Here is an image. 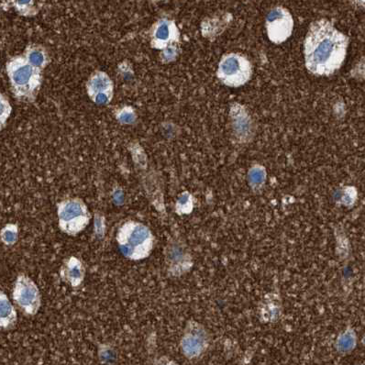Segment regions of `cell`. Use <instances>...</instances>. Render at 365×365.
I'll return each mask as SVG.
<instances>
[{"instance_id": "cell-1", "label": "cell", "mask_w": 365, "mask_h": 365, "mask_svg": "<svg viewBox=\"0 0 365 365\" xmlns=\"http://www.w3.org/2000/svg\"><path fill=\"white\" fill-rule=\"evenodd\" d=\"M349 39L327 20L310 25L304 43L307 69L316 76H331L344 63Z\"/></svg>"}, {"instance_id": "cell-2", "label": "cell", "mask_w": 365, "mask_h": 365, "mask_svg": "<svg viewBox=\"0 0 365 365\" xmlns=\"http://www.w3.org/2000/svg\"><path fill=\"white\" fill-rule=\"evenodd\" d=\"M118 247L125 257L142 260L148 257L153 246V236L143 224L128 222L118 230Z\"/></svg>"}, {"instance_id": "cell-3", "label": "cell", "mask_w": 365, "mask_h": 365, "mask_svg": "<svg viewBox=\"0 0 365 365\" xmlns=\"http://www.w3.org/2000/svg\"><path fill=\"white\" fill-rule=\"evenodd\" d=\"M252 67L247 57L240 53L224 56L217 67V78L224 85L239 88L251 79Z\"/></svg>"}, {"instance_id": "cell-4", "label": "cell", "mask_w": 365, "mask_h": 365, "mask_svg": "<svg viewBox=\"0 0 365 365\" xmlns=\"http://www.w3.org/2000/svg\"><path fill=\"white\" fill-rule=\"evenodd\" d=\"M8 73L18 97H27L39 86V72L24 59L15 58L8 63Z\"/></svg>"}, {"instance_id": "cell-5", "label": "cell", "mask_w": 365, "mask_h": 365, "mask_svg": "<svg viewBox=\"0 0 365 365\" xmlns=\"http://www.w3.org/2000/svg\"><path fill=\"white\" fill-rule=\"evenodd\" d=\"M59 225L66 235L75 236L89 223V214L81 200H68L58 207Z\"/></svg>"}, {"instance_id": "cell-6", "label": "cell", "mask_w": 365, "mask_h": 365, "mask_svg": "<svg viewBox=\"0 0 365 365\" xmlns=\"http://www.w3.org/2000/svg\"><path fill=\"white\" fill-rule=\"evenodd\" d=\"M294 29V19L290 12L283 7L273 9L267 18L269 40L275 44L284 43L291 36Z\"/></svg>"}, {"instance_id": "cell-7", "label": "cell", "mask_w": 365, "mask_h": 365, "mask_svg": "<svg viewBox=\"0 0 365 365\" xmlns=\"http://www.w3.org/2000/svg\"><path fill=\"white\" fill-rule=\"evenodd\" d=\"M14 299L29 315H35L41 307V294L34 282L25 275H20L16 282Z\"/></svg>"}, {"instance_id": "cell-8", "label": "cell", "mask_w": 365, "mask_h": 365, "mask_svg": "<svg viewBox=\"0 0 365 365\" xmlns=\"http://www.w3.org/2000/svg\"><path fill=\"white\" fill-rule=\"evenodd\" d=\"M85 269L78 259L70 258L63 269V277L66 278L73 287H78L84 279Z\"/></svg>"}, {"instance_id": "cell-9", "label": "cell", "mask_w": 365, "mask_h": 365, "mask_svg": "<svg viewBox=\"0 0 365 365\" xmlns=\"http://www.w3.org/2000/svg\"><path fill=\"white\" fill-rule=\"evenodd\" d=\"M178 37V29L173 21L162 20L156 25L155 30V39L156 43L163 46L170 41L175 40Z\"/></svg>"}, {"instance_id": "cell-10", "label": "cell", "mask_w": 365, "mask_h": 365, "mask_svg": "<svg viewBox=\"0 0 365 365\" xmlns=\"http://www.w3.org/2000/svg\"><path fill=\"white\" fill-rule=\"evenodd\" d=\"M17 319L14 306L9 302L8 297L0 292V329L11 328Z\"/></svg>"}, {"instance_id": "cell-11", "label": "cell", "mask_w": 365, "mask_h": 365, "mask_svg": "<svg viewBox=\"0 0 365 365\" xmlns=\"http://www.w3.org/2000/svg\"><path fill=\"white\" fill-rule=\"evenodd\" d=\"M110 86V78L107 76L103 75V73H98V76H94V78L91 79L89 88H91L92 92L97 95L99 93H104V91H108Z\"/></svg>"}, {"instance_id": "cell-12", "label": "cell", "mask_w": 365, "mask_h": 365, "mask_svg": "<svg viewBox=\"0 0 365 365\" xmlns=\"http://www.w3.org/2000/svg\"><path fill=\"white\" fill-rule=\"evenodd\" d=\"M203 339L200 334H190L185 338L184 348L187 354L191 355L200 354V349L202 347Z\"/></svg>"}, {"instance_id": "cell-13", "label": "cell", "mask_w": 365, "mask_h": 365, "mask_svg": "<svg viewBox=\"0 0 365 365\" xmlns=\"http://www.w3.org/2000/svg\"><path fill=\"white\" fill-rule=\"evenodd\" d=\"M11 107L4 96L0 94V130L5 126L9 115H11Z\"/></svg>"}, {"instance_id": "cell-14", "label": "cell", "mask_w": 365, "mask_h": 365, "mask_svg": "<svg viewBox=\"0 0 365 365\" xmlns=\"http://www.w3.org/2000/svg\"><path fill=\"white\" fill-rule=\"evenodd\" d=\"M1 238L6 245H14L17 240V229L15 226H8L2 230Z\"/></svg>"}, {"instance_id": "cell-15", "label": "cell", "mask_w": 365, "mask_h": 365, "mask_svg": "<svg viewBox=\"0 0 365 365\" xmlns=\"http://www.w3.org/2000/svg\"><path fill=\"white\" fill-rule=\"evenodd\" d=\"M28 59L31 65L35 67L41 66L43 65L44 62H46V56H44L43 53L40 50L31 51V52L29 53Z\"/></svg>"}, {"instance_id": "cell-16", "label": "cell", "mask_w": 365, "mask_h": 365, "mask_svg": "<svg viewBox=\"0 0 365 365\" xmlns=\"http://www.w3.org/2000/svg\"><path fill=\"white\" fill-rule=\"evenodd\" d=\"M33 3L34 0H12V6L21 12L30 11Z\"/></svg>"}, {"instance_id": "cell-17", "label": "cell", "mask_w": 365, "mask_h": 365, "mask_svg": "<svg viewBox=\"0 0 365 365\" xmlns=\"http://www.w3.org/2000/svg\"><path fill=\"white\" fill-rule=\"evenodd\" d=\"M120 121L125 123H130L134 120V115L130 111H124L120 117Z\"/></svg>"}, {"instance_id": "cell-18", "label": "cell", "mask_w": 365, "mask_h": 365, "mask_svg": "<svg viewBox=\"0 0 365 365\" xmlns=\"http://www.w3.org/2000/svg\"><path fill=\"white\" fill-rule=\"evenodd\" d=\"M95 101L98 104H106L108 101V96L106 95L105 93H99L96 95Z\"/></svg>"}]
</instances>
